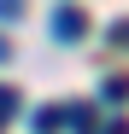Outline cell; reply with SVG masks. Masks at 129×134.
<instances>
[{"instance_id": "cell-3", "label": "cell", "mask_w": 129, "mask_h": 134, "mask_svg": "<svg viewBox=\"0 0 129 134\" xmlns=\"http://www.w3.org/2000/svg\"><path fill=\"white\" fill-rule=\"evenodd\" d=\"M18 6H24V0H0V18H12V12H18Z\"/></svg>"}, {"instance_id": "cell-6", "label": "cell", "mask_w": 129, "mask_h": 134, "mask_svg": "<svg viewBox=\"0 0 129 134\" xmlns=\"http://www.w3.org/2000/svg\"><path fill=\"white\" fill-rule=\"evenodd\" d=\"M0 128H6V117H0Z\"/></svg>"}, {"instance_id": "cell-2", "label": "cell", "mask_w": 129, "mask_h": 134, "mask_svg": "<svg viewBox=\"0 0 129 134\" xmlns=\"http://www.w3.org/2000/svg\"><path fill=\"white\" fill-rule=\"evenodd\" d=\"M12 111H18V93H12L6 82H0V117H12Z\"/></svg>"}, {"instance_id": "cell-5", "label": "cell", "mask_w": 129, "mask_h": 134, "mask_svg": "<svg viewBox=\"0 0 129 134\" xmlns=\"http://www.w3.org/2000/svg\"><path fill=\"white\" fill-rule=\"evenodd\" d=\"M0 58H6V41H0Z\"/></svg>"}, {"instance_id": "cell-1", "label": "cell", "mask_w": 129, "mask_h": 134, "mask_svg": "<svg viewBox=\"0 0 129 134\" xmlns=\"http://www.w3.org/2000/svg\"><path fill=\"white\" fill-rule=\"evenodd\" d=\"M82 29H88V18H82V12H76V6H64V12H59V18H53V35H59V41H76V35H82Z\"/></svg>"}, {"instance_id": "cell-4", "label": "cell", "mask_w": 129, "mask_h": 134, "mask_svg": "<svg viewBox=\"0 0 129 134\" xmlns=\"http://www.w3.org/2000/svg\"><path fill=\"white\" fill-rule=\"evenodd\" d=\"M100 134H129V128H123V122H106V128H100Z\"/></svg>"}]
</instances>
